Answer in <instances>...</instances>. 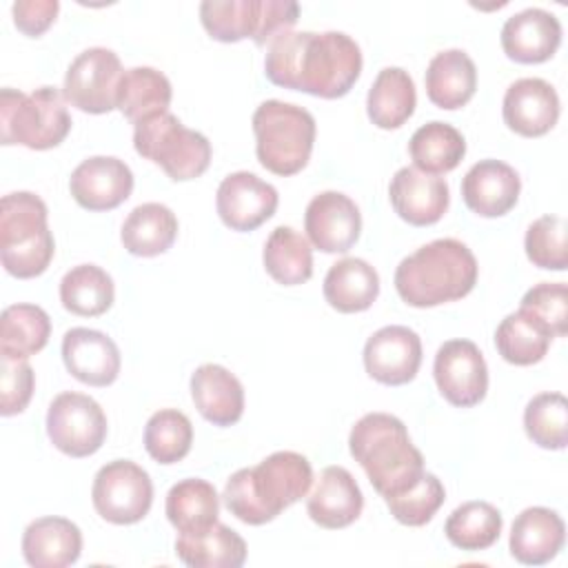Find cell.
I'll return each instance as SVG.
<instances>
[{"label":"cell","mask_w":568,"mask_h":568,"mask_svg":"<svg viewBox=\"0 0 568 568\" xmlns=\"http://www.w3.org/2000/svg\"><path fill=\"white\" fill-rule=\"evenodd\" d=\"M264 73L277 87L335 100L357 82L362 51L344 31H286L268 44Z\"/></svg>","instance_id":"cell-1"},{"label":"cell","mask_w":568,"mask_h":568,"mask_svg":"<svg viewBox=\"0 0 568 568\" xmlns=\"http://www.w3.org/2000/svg\"><path fill=\"white\" fill-rule=\"evenodd\" d=\"M311 484V462L295 450H277L257 466L233 473L224 486L222 499L229 513L240 521L262 526L300 501Z\"/></svg>","instance_id":"cell-2"},{"label":"cell","mask_w":568,"mask_h":568,"mask_svg":"<svg viewBox=\"0 0 568 568\" xmlns=\"http://www.w3.org/2000/svg\"><path fill=\"white\" fill-rule=\"evenodd\" d=\"M477 260L464 242L439 237L397 264L395 288L408 306L430 308L466 297L477 284Z\"/></svg>","instance_id":"cell-3"},{"label":"cell","mask_w":568,"mask_h":568,"mask_svg":"<svg viewBox=\"0 0 568 568\" xmlns=\"http://www.w3.org/2000/svg\"><path fill=\"white\" fill-rule=\"evenodd\" d=\"M348 450L384 499L404 493L426 473L404 422L388 413H368L357 419L348 435Z\"/></svg>","instance_id":"cell-4"},{"label":"cell","mask_w":568,"mask_h":568,"mask_svg":"<svg viewBox=\"0 0 568 568\" xmlns=\"http://www.w3.org/2000/svg\"><path fill=\"white\" fill-rule=\"evenodd\" d=\"M47 213L42 197L31 191L7 193L0 200V260L9 275L31 280L49 268L55 242Z\"/></svg>","instance_id":"cell-5"},{"label":"cell","mask_w":568,"mask_h":568,"mask_svg":"<svg viewBox=\"0 0 568 568\" xmlns=\"http://www.w3.org/2000/svg\"><path fill=\"white\" fill-rule=\"evenodd\" d=\"M253 133L260 164L286 178L308 164L315 142V118L304 106L264 100L253 113Z\"/></svg>","instance_id":"cell-6"},{"label":"cell","mask_w":568,"mask_h":568,"mask_svg":"<svg viewBox=\"0 0 568 568\" xmlns=\"http://www.w3.org/2000/svg\"><path fill=\"white\" fill-rule=\"evenodd\" d=\"M71 131V115L64 95L55 87H40L31 93L4 87L0 91V140L33 151L58 146Z\"/></svg>","instance_id":"cell-7"},{"label":"cell","mask_w":568,"mask_h":568,"mask_svg":"<svg viewBox=\"0 0 568 568\" xmlns=\"http://www.w3.org/2000/svg\"><path fill=\"white\" fill-rule=\"evenodd\" d=\"M133 146L142 158L162 166L173 182L195 180L211 164L209 138L186 129L169 111L133 124Z\"/></svg>","instance_id":"cell-8"},{"label":"cell","mask_w":568,"mask_h":568,"mask_svg":"<svg viewBox=\"0 0 568 568\" xmlns=\"http://www.w3.org/2000/svg\"><path fill=\"white\" fill-rule=\"evenodd\" d=\"M91 501L95 513L109 524H138L151 510L153 481L135 462L113 459L95 473Z\"/></svg>","instance_id":"cell-9"},{"label":"cell","mask_w":568,"mask_h":568,"mask_svg":"<svg viewBox=\"0 0 568 568\" xmlns=\"http://www.w3.org/2000/svg\"><path fill=\"white\" fill-rule=\"evenodd\" d=\"M47 435L60 453L75 459L89 457L106 439V415L93 397L67 390L49 404Z\"/></svg>","instance_id":"cell-10"},{"label":"cell","mask_w":568,"mask_h":568,"mask_svg":"<svg viewBox=\"0 0 568 568\" xmlns=\"http://www.w3.org/2000/svg\"><path fill=\"white\" fill-rule=\"evenodd\" d=\"M122 62L106 47L84 49L67 69L62 95L84 113H109L115 109L118 87L122 80Z\"/></svg>","instance_id":"cell-11"},{"label":"cell","mask_w":568,"mask_h":568,"mask_svg":"<svg viewBox=\"0 0 568 568\" xmlns=\"http://www.w3.org/2000/svg\"><path fill=\"white\" fill-rule=\"evenodd\" d=\"M435 384L442 397L457 406H477L488 390V366L470 339H448L437 348L433 364Z\"/></svg>","instance_id":"cell-12"},{"label":"cell","mask_w":568,"mask_h":568,"mask_svg":"<svg viewBox=\"0 0 568 568\" xmlns=\"http://www.w3.org/2000/svg\"><path fill=\"white\" fill-rule=\"evenodd\" d=\"M277 202V189L248 171L229 173L220 182L215 195V209L220 220L231 231L240 233L255 231L260 224L273 217Z\"/></svg>","instance_id":"cell-13"},{"label":"cell","mask_w":568,"mask_h":568,"mask_svg":"<svg viewBox=\"0 0 568 568\" xmlns=\"http://www.w3.org/2000/svg\"><path fill=\"white\" fill-rule=\"evenodd\" d=\"M422 364L419 335L402 324L375 331L364 344L366 373L386 386H402L415 379Z\"/></svg>","instance_id":"cell-14"},{"label":"cell","mask_w":568,"mask_h":568,"mask_svg":"<svg viewBox=\"0 0 568 568\" xmlns=\"http://www.w3.org/2000/svg\"><path fill=\"white\" fill-rule=\"evenodd\" d=\"M304 231L322 253H346L359 240L362 213L348 195L322 191L306 206Z\"/></svg>","instance_id":"cell-15"},{"label":"cell","mask_w":568,"mask_h":568,"mask_svg":"<svg viewBox=\"0 0 568 568\" xmlns=\"http://www.w3.org/2000/svg\"><path fill=\"white\" fill-rule=\"evenodd\" d=\"M69 191L87 211H111L131 195L133 173L120 158L93 155L73 169Z\"/></svg>","instance_id":"cell-16"},{"label":"cell","mask_w":568,"mask_h":568,"mask_svg":"<svg viewBox=\"0 0 568 568\" xmlns=\"http://www.w3.org/2000/svg\"><path fill=\"white\" fill-rule=\"evenodd\" d=\"M501 115L517 135L539 138L559 120V95L541 78H519L504 93Z\"/></svg>","instance_id":"cell-17"},{"label":"cell","mask_w":568,"mask_h":568,"mask_svg":"<svg viewBox=\"0 0 568 568\" xmlns=\"http://www.w3.org/2000/svg\"><path fill=\"white\" fill-rule=\"evenodd\" d=\"M388 197L395 213L413 226H430L439 222L450 202L446 180L415 166H402L393 175Z\"/></svg>","instance_id":"cell-18"},{"label":"cell","mask_w":568,"mask_h":568,"mask_svg":"<svg viewBox=\"0 0 568 568\" xmlns=\"http://www.w3.org/2000/svg\"><path fill=\"white\" fill-rule=\"evenodd\" d=\"M62 362L82 384L109 386L120 375V348L102 331L75 326L62 337Z\"/></svg>","instance_id":"cell-19"},{"label":"cell","mask_w":568,"mask_h":568,"mask_svg":"<svg viewBox=\"0 0 568 568\" xmlns=\"http://www.w3.org/2000/svg\"><path fill=\"white\" fill-rule=\"evenodd\" d=\"M501 49L519 64H539L555 55L561 44V22L555 13L528 7L513 13L501 27Z\"/></svg>","instance_id":"cell-20"},{"label":"cell","mask_w":568,"mask_h":568,"mask_svg":"<svg viewBox=\"0 0 568 568\" xmlns=\"http://www.w3.org/2000/svg\"><path fill=\"white\" fill-rule=\"evenodd\" d=\"M519 173L501 160H479L462 180L466 206L481 217H501L519 200Z\"/></svg>","instance_id":"cell-21"},{"label":"cell","mask_w":568,"mask_h":568,"mask_svg":"<svg viewBox=\"0 0 568 568\" xmlns=\"http://www.w3.org/2000/svg\"><path fill=\"white\" fill-rule=\"evenodd\" d=\"M364 508V495L344 466H326L306 499L308 517L328 530L351 526Z\"/></svg>","instance_id":"cell-22"},{"label":"cell","mask_w":568,"mask_h":568,"mask_svg":"<svg viewBox=\"0 0 568 568\" xmlns=\"http://www.w3.org/2000/svg\"><path fill=\"white\" fill-rule=\"evenodd\" d=\"M566 541L564 519L544 506L521 510L510 528V555L526 566L548 564L559 555Z\"/></svg>","instance_id":"cell-23"},{"label":"cell","mask_w":568,"mask_h":568,"mask_svg":"<svg viewBox=\"0 0 568 568\" xmlns=\"http://www.w3.org/2000/svg\"><path fill=\"white\" fill-rule=\"evenodd\" d=\"M191 397L200 415L213 426H231L244 413L242 382L220 364H202L191 375Z\"/></svg>","instance_id":"cell-24"},{"label":"cell","mask_w":568,"mask_h":568,"mask_svg":"<svg viewBox=\"0 0 568 568\" xmlns=\"http://www.w3.org/2000/svg\"><path fill=\"white\" fill-rule=\"evenodd\" d=\"M82 532L67 517H40L24 528L22 555L33 568H64L78 561Z\"/></svg>","instance_id":"cell-25"},{"label":"cell","mask_w":568,"mask_h":568,"mask_svg":"<svg viewBox=\"0 0 568 568\" xmlns=\"http://www.w3.org/2000/svg\"><path fill=\"white\" fill-rule=\"evenodd\" d=\"M428 100L446 111L464 106L477 89V69L464 49H446L433 55L424 75Z\"/></svg>","instance_id":"cell-26"},{"label":"cell","mask_w":568,"mask_h":568,"mask_svg":"<svg viewBox=\"0 0 568 568\" xmlns=\"http://www.w3.org/2000/svg\"><path fill=\"white\" fill-rule=\"evenodd\" d=\"M324 300L339 313H359L373 306L379 295V275L362 257L335 262L324 277Z\"/></svg>","instance_id":"cell-27"},{"label":"cell","mask_w":568,"mask_h":568,"mask_svg":"<svg viewBox=\"0 0 568 568\" xmlns=\"http://www.w3.org/2000/svg\"><path fill=\"white\" fill-rule=\"evenodd\" d=\"M164 510L180 535H200L217 521L220 497L211 481L186 477L171 486Z\"/></svg>","instance_id":"cell-28"},{"label":"cell","mask_w":568,"mask_h":568,"mask_svg":"<svg viewBox=\"0 0 568 568\" xmlns=\"http://www.w3.org/2000/svg\"><path fill=\"white\" fill-rule=\"evenodd\" d=\"M178 237L175 213L160 202L135 206L120 231L122 246L138 257H155L166 253Z\"/></svg>","instance_id":"cell-29"},{"label":"cell","mask_w":568,"mask_h":568,"mask_svg":"<svg viewBox=\"0 0 568 568\" xmlns=\"http://www.w3.org/2000/svg\"><path fill=\"white\" fill-rule=\"evenodd\" d=\"M415 82L402 67H384L366 95V113L379 129H399L415 113Z\"/></svg>","instance_id":"cell-30"},{"label":"cell","mask_w":568,"mask_h":568,"mask_svg":"<svg viewBox=\"0 0 568 568\" xmlns=\"http://www.w3.org/2000/svg\"><path fill=\"white\" fill-rule=\"evenodd\" d=\"M175 555L191 568H240L246 561V541L215 521L200 535H178Z\"/></svg>","instance_id":"cell-31"},{"label":"cell","mask_w":568,"mask_h":568,"mask_svg":"<svg viewBox=\"0 0 568 568\" xmlns=\"http://www.w3.org/2000/svg\"><path fill=\"white\" fill-rule=\"evenodd\" d=\"M173 98L169 78L153 67H133L122 73L115 109L133 124L166 113Z\"/></svg>","instance_id":"cell-32"},{"label":"cell","mask_w":568,"mask_h":568,"mask_svg":"<svg viewBox=\"0 0 568 568\" xmlns=\"http://www.w3.org/2000/svg\"><path fill=\"white\" fill-rule=\"evenodd\" d=\"M552 331L526 308L506 315L495 331L497 353L515 366H530L544 359L550 348Z\"/></svg>","instance_id":"cell-33"},{"label":"cell","mask_w":568,"mask_h":568,"mask_svg":"<svg viewBox=\"0 0 568 568\" xmlns=\"http://www.w3.org/2000/svg\"><path fill=\"white\" fill-rule=\"evenodd\" d=\"M266 273L284 286H297L313 275L311 242L293 226H275L262 251Z\"/></svg>","instance_id":"cell-34"},{"label":"cell","mask_w":568,"mask_h":568,"mask_svg":"<svg viewBox=\"0 0 568 568\" xmlns=\"http://www.w3.org/2000/svg\"><path fill=\"white\" fill-rule=\"evenodd\" d=\"M408 153L415 169L430 175L448 173L466 155V140L453 124L433 120L410 135Z\"/></svg>","instance_id":"cell-35"},{"label":"cell","mask_w":568,"mask_h":568,"mask_svg":"<svg viewBox=\"0 0 568 568\" xmlns=\"http://www.w3.org/2000/svg\"><path fill=\"white\" fill-rule=\"evenodd\" d=\"M51 335V320L36 304H11L0 317V355L27 359L40 353Z\"/></svg>","instance_id":"cell-36"},{"label":"cell","mask_w":568,"mask_h":568,"mask_svg":"<svg viewBox=\"0 0 568 568\" xmlns=\"http://www.w3.org/2000/svg\"><path fill=\"white\" fill-rule=\"evenodd\" d=\"M115 286L111 275L95 264H78L60 280L62 306L80 317H95L111 308Z\"/></svg>","instance_id":"cell-37"},{"label":"cell","mask_w":568,"mask_h":568,"mask_svg":"<svg viewBox=\"0 0 568 568\" xmlns=\"http://www.w3.org/2000/svg\"><path fill=\"white\" fill-rule=\"evenodd\" d=\"M262 7L264 0H204L200 4V20L213 40L240 42L251 38L257 42Z\"/></svg>","instance_id":"cell-38"},{"label":"cell","mask_w":568,"mask_h":568,"mask_svg":"<svg viewBox=\"0 0 568 568\" xmlns=\"http://www.w3.org/2000/svg\"><path fill=\"white\" fill-rule=\"evenodd\" d=\"M501 526V513L493 504L464 501L448 515L444 532L455 548L475 552L490 548L499 539Z\"/></svg>","instance_id":"cell-39"},{"label":"cell","mask_w":568,"mask_h":568,"mask_svg":"<svg viewBox=\"0 0 568 568\" xmlns=\"http://www.w3.org/2000/svg\"><path fill=\"white\" fill-rule=\"evenodd\" d=\"M193 444L191 419L175 408L153 413L144 426V448L158 464H175L184 459Z\"/></svg>","instance_id":"cell-40"},{"label":"cell","mask_w":568,"mask_h":568,"mask_svg":"<svg viewBox=\"0 0 568 568\" xmlns=\"http://www.w3.org/2000/svg\"><path fill=\"white\" fill-rule=\"evenodd\" d=\"M526 435L546 450H561L568 444V402L561 393H539L524 410Z\"/></svg>","instance_id":"cell-41"},{"label":"cell","mask_w":568,"mask_h":568,"mask_svg":"<svg viewBox=\"0 0 568 568\" xmlns=\"http://www.w3.org/2000/svg\"><path fill=\"white\" fill-rule=\"evenodd\" d=\"M446 499L444 484L433 475L424 473L413 486H408L404 493L384 499L390 515L404 524V526H424L428 524L439 506Z\"/></svg>","instance_id":"cell-42"},{"label":"cell","mask_w":568,"mask_h":568,"mask_svg":"<svg viewBox=\"0 0 568 568\" xmlns=\"http://www.w3.org/2000/svg\"><path fill=\"white\" fill-rule=\"evenodd\" d=\"M524 248L528 260L546 271H566L568 248H566V220L559 215L537 217L524 237Z\"/></svg>","instance_id":"cell-43"},{"label":"cell","mask_w":568,"mask_h":568,"mask_svg":"<svg viewBox=\"0 0 568 568\" xmlns=\"http://www.w3.org/2000/svg\"><path fill=\"white\" fill-rule=\"evenodd\" d=\"M548 324L555 337L568 333V288L564 282H541L526 291L521 306Z\"/></svg>","instance_id":"cell-44"},{"label":"cell","mask_w":568,"mask_h":568,"mask_svg":"<svg viewBox=\"0 0 568 568\" xmlns=\"http://www.w3.org/2000/svg\"><path fill=\"white\" fill-rule=\"evenodd\" d=\"M36 375L27 359L0 355V415L11 417L22 413L33 395Z\"/></svg>","instance_id":"cell-45"},{"label":"cell","mask_w":568,"mask_h":568,"mask_svg":"<svg viewBox=\"0 0 568 568\" xmlns=\"http://www.w3.org/2000/svg\"><path fill=\"white\" fill-rule=\"evenodd\" d=\"M60 9L58 0H18L11 7L13 24L29 38L42 36L55 20Z\"/></svg>","instance_id":"cell-46"}]
</instances>
